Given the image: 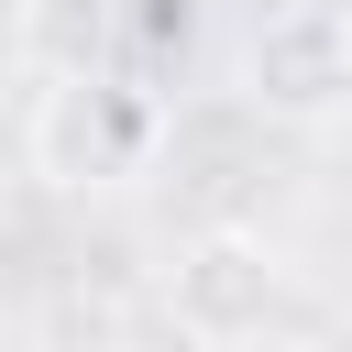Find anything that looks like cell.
Here are the masks:
<instances>
[{"label": "cell", "instance_id": "7a4b0ae2", "mask_svg": "<svg viewBox=\"0 0 352 352\" xmlns=\"http://www.w3.org/2000/svg\"><path fill=\"white\" fill-rule=\"evenodd\" d=\"M286 253L253 231V220H198L176 253H165V319L198 341V352H242L264 330H286Z\"/></svg>", "mask_w": 352, "mask_h": 352}, {"label": "cell", "instance_id": "277c9868", "mask_svg": "<svg viewBox=\"0 0 352 352\" xmlns=\"http://www.w3.org/2000/svg\"><path fill=\"white\" fill-rule=\"evenodd\" d=\"M33 352H132V286L66 264V275L33 297Z\"/></svg>", "mask_w": 352, "mask_h": 352}, {"label": "cell", "instance_id": "8992f818", "mask_svg": "<svg viewBox=\"0 0 352 352\" xmlns=\"http://www.w3.org/2000/svg\"><path fill=\"white\" fill-rule=\"evenodd\" d=\"M242 352H330L319 330H264V341H242Z\"/></svg>", "mask_w": 352, "mask_h": 352}, {"label": "cell", "instance_id": "3957f363", "mask_svg": "<svg viewBox=\"0 0 352 352\" xmlns=\"http://www.w3.org/2000/svg\"><path fill=\"white\" fill-rule=\"evenodd\" d=\"M253 121H341L352 110V11L341 0H275L242 33V88Z\"/></svg>", "mask_w": 352, "mask_h": 352}, {"label": "cell", "instance_id": "5b68a950", "mask_svg": "<svg viewBox=\"0 0 352 352\" xmlns=\"http://www.w3.org/2000/svg\"><path fill=\"white\" fill-rule=\"evenodd\" d=\"M11 55L33 77H99L110 66V0H22L11 11Z\"/></svg>", "mask_w": 352, "mask_h": 352}, {"label": "cell", "instance_id": "6da1fadb", "mask_svg": "<svg viewBox=\"0 0 352 352\" xmlns=\"http://www.w3.org/2000/svg\"><path fill=\"white\" fill-rule=\"evenodd\" d=\"M165 132H176V110L154 88H132L121 66L44 77L33 110H22V176L55 187V198H121L165 165Z\"/></svg>", "mask_w": 352, "mask_h": 352}]
</instances>
